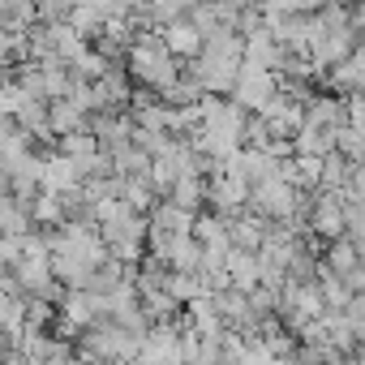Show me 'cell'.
Instances as JSON below:
<instances>
[{
	"label": "cell",
	"instance_id": "cell-1",
	"mask_svg": "<svg viewBox=\"0 0 365 365\" xmlns=\"http://www.w3.org/2000/svg\"><path fill=\"white\" fill-rule=\"evenodd\" d=\"M129 69L138 82H146L150 91H168L180 73H176V56H168V48L159 43V35H138L129 39Z\"/></svg>",
	"mask_w": 365,
	"mask_h": 365
},
{
	"label": "cell",
	"instance_id": "cell-2",
	"mask_svg": "<svg viewBox=\"0 0 365 365\" xmlns=\"http://www.w3.org/2000/svg\"><path fill=\"white\" fill-rule=\"evenodd\" d=\"M39 185H43V194H69L78 185V172L65 155H56V159L39 163Z\"/></svg>",
	"mask_w": 365,
	"mask_h": 365
},
{
	"label": "cell",
	"instance_id": "cell-3",
	"mask_svg": "<svg viewBox=\"0 0 365 365\" xmlns=\"http://www.w3.org/2000/svg\"><path fill=\"white\" fill-rule=\"evenodd\" d=\"M159 43L168 48V56H198L202 35H198L190 22H168V31H163V39H159Z\"/></svg>",
	"mask_w": 365,
	"mask_h": 365
},
{
	"label": "cell",
	"instance_id": "cell-4",
	"mask_svg": "<svg viewBox=\"0 0 365 365\" xmlns=\"http://www.w3.org/2000/svg\"><path fill=\"white\" fill-rule=\"evenodd\" d=\"M356 82H361V56L348 52L344 65H331V86H339V91H356Z\"/></svg>",
	"mask_w": 365,
	"mask_h": 365
},
{
	"label": "cell",
	"instance_id": "cell-5",
	"mask_svg": "<svg viewBox=\"0 0 365 365\" xmlns=\"http://www.w3.org/2000/svg\"><path fill=\"white\" fill-rule=\"evenodd\" d=\"M69 365H99V361H95V356H86V352H82V356H73V361H69Z\"/></svg>",
	"mask_w": 365,
	"mask_h": 365
}]
</instances>
